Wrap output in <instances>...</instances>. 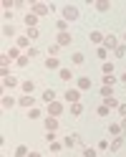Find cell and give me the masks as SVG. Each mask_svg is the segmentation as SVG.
Here are the masks:
<instances>
[{
	"mask_svg": "<svg viewBox=\"0 0 126 157\" xmlns=\"http://www.w3.org/2000/svg\"><path fill=\"white\" fill-rule=\"evenodd\" d=\"M121 132H124L121 124H111V127H109V134H113V137H121Z\"/></svg>",
	"mask_w": 126,
	"mask_h": 157,
	"instance_id": "obj_10",
	"label": "cell"
},
{
	"mask_svg": "<svg viewBox=\"0 0 126 157\" xmlns=\"http://www.w3.org/2000/svg\"><path fill=\"white\" fill-rule=\"evenodd\" d=\"M35 23H38V15L28 13V15H25V25H28V28H35Z\"/></svg>",
	"mask_w": 126,
	"mask_h": 157,
	"instance_id": "obj_8",
	"label": "cell"
},
{
	"mask_svg": "<svg viewBox=\"0 0 126 157\" xmlns=\"http://www.w3.org/2000/svg\"><path fill=\"white\" fill-rule=\"evenodd\" d=\"M78 89H81V91L91 89V78H88V76H81V78H78Z\"/></svg>",
	"mask_w": 126,
	"mask_h": 157,
	"instance_id": "obj_7",
	"label": "cell"
},
{
	"mask_svg": "<svg viewBox=\"0 0 126 157\" xmlns=\"http://www.w3.org/2000/svg\"><path fill=\"white\" fill-rule=\"evenodd\" d=\"M81 112H83V106H81V104H71V114H73V117H78Z\"/></svg>",
	"mask_w": 126,
	"mask_h": 157,
	"instance_id": "obj_23",
	"label": "cell"
},
{
	"mask_svg": "<svg viewBox=\"0 0 126 157\" xmlns=\"http://www.w3.org/2000/svg\"><path fill=\"white\" fill-rule=\"evenodd\" d=\"M83 157H99V155H96L93 147H83Z\"/></svg>",
	"mask_w": 126,
	"mask_h": 157,
	"instance_id": "obj_24",
	"label": "cell"
},
{
	"mask_svg": "<svg viewBox=\"0 0 126 157\" xmlns=\"http://www.w3.org/2000/svg\"><path fill=\"white\" fill-rule=\"evenodd\" d=\"M33 89H35L33 81H25V84H23V91H25V94H33Z\"/></svg>",
	"mask_w": 126,
	"mask_h": 157,
	"instance_id": "obj_22",
	"label": "cell"
},
{
	"mask_svg": "<svg viewBox=\"0 0 126 157\" xmlns=\"http://www.w3.org/2000/svg\"><path fill=\"white\" fill-rule=\"evenodd\" d=\"M20 104H23V106H33V96H31V94L20 96Z\"/></svg>",
	"mask_w": 126,
	"mask_h": 157,
	"instance_id": "obj_18",
	"label": "cell"
},
{
	"mask_svg": "<svg viewBox=\"0 0 126 157\" xmlns=\"http://www.w3.org/2000/svg\"><path fill=\"white\" fill-rule=\"evenodd\" d=\"M43 99H45L48 104H53V101H56V91H53V89H45V91H43Z\"/></svg>",
	"mask_w": 126,
	"mask_h": 157,
	"instance_id": "obj_9",
	"label": "cell"
},
{
	"mask_svg": "<svg viewBox=\"0 0 126 157\" xmlns=\"http://www.w3.org/2000/svg\"><path fill=\"white\" fill-rule=\"evenodd\" d=\"M18 53H20V51H18V48H10V51H8L5 56H8V58H20V56H18Z\"/></svg>",
	"mask_w": 126,
	"mask_h": 157,
	"instance_id": "obj_29",
	"label": "cell"
},
{
	"mask_svg": "<svg viewBox=\"0 0 126 157\" xmlns=\"http://www.w3.org/2000/svg\"><path fill=\"white\" fill-rule=\"evenodd\" d=\"M91 41H93V43H101L103 36H101V33H91Z\"/></svg>",
	"mask_w": 126,
	"mask_h": 157,
	"instance_id": "obj_33",
	"label": "cell"
},
{
	"mask_svg": "<svg viewBox=\"0 0 126 157\" xmlns=\"http://www.w3.org/2000/svg\"><path fill=\"white\" fill-rule=\"evenodd\" d=\"M119 112H121V117L126 119V104H121V106H119Z\"/></svg>",
	"mask_w": 126,
	"mask_h": 157,
	"instance_id": "obj_37",
	"label": "cell"
},
{
	"mask_svg": "<svg viewBox=\"0 0 126 157\" xmlns=\"http://www.w3.org/2000/svg\"><path fill=\"white\" fill-rule=\"evenodd\" d=\"M28 157H41V152H31V155H28Z\"/></svg>",
	"mask_w": 126,
	"mask_h": 157,
	"instance_id": "obj_38",
	"label": "cell"
},
{
	"mask_svg": "<svg viewBox=\"0 0 126 157\" xmlns=\"http://www.w3.org/2000/svg\"><path fill=\"white\" fill-rule=\"evenodd\" d=\"M121 144H124V137H116V140L111 142V150L116 152V150H121Z\"/></svg>",
	"mask_w": 126,
	"mask_h": 157,
	"instance_id": "obj_16",
	"label": "cell"
},
{
	"mask_svg": "<svg viewBox=\"0 0 126 157\" xmlns=\"http://www.w3.org/2000/svg\"><path fill=\"white\" fill-rule=\"evenodd\" d=\"M103 76H113V63H103Z\"/></svg>",
	"mask_w": 126,
	"mask_h": 157,
	"instance_id": "obj_19",
	"label": "cell"
},
{
	"mask_svg": "<svg viewBox=\"0 0 126 157\" xmlns=\"http://www.w3.org/2000/svg\"><path fill=\"white\" fill-rule=\"evenodd\" d=\"M101 96H103V99H109V96H113V91H111V86H103V89H101Z\"/></svg>",
	"mask_w": 126,
	"mask_h": 157,
	"instance_id": "obj_25",
	"label": "cell"
},
{
	"mask_svg": "<svg viewBox=\"0 0 126 157\" xmlns=\"http://www.w3.org/2000/svg\"><path fill=\"white\" fill-rule=\"evenodd\" d=\"M3 36H15V28L13 25H5L3 28Z\"/></svg>",
	"mask_w": 126,
	"mask_h": 157,
	"instance_id": "obj_27",
	"label": "cell"
},
{
	"mask_svg": "<svg viewBox=\"0 0 126 157\" xmlns=\"http://www.w3.org/2000/svg\"><path fill=\"white\" fill-rule=\"evenodd\" d=\"M13 104H15V99H13V96H5V99H3V106H5V109H10Z\"/></svg>",
	"mask_w": 126,
	"mask_h": 157,
	"instance_id": "obj_26",
	"label": "cell"
},
{
	"mask_svg": "<svg viewBox=\"0 0 126 157\" xmlns=\"http://www.w3.org/2000/svg\"><path fill=\"white\" fill-rule=\"evenodd\" d=\"M96 8H99V10H109L111 3H103V0H101V3H96Z\"/></svg>",
	"mask_w": 126,
	"mask_h": 157,
	"instance_id": "obj_31",
	"label": "cell"
},
{
	"mask_svg": "<svg viewBox=\"0 0 126 157\" xmlns=\"http://www.w3.org/2000/svg\"><path fill=\"white\" fill-rule=\"evenodd\" d=\"M63 18L66 21H78V8L76 5H66L63 8Z\"/></svg>",
	"mask_w": 126,
	"mask_h": 157,
	"instance_id": "obj_2",
	"label": "cell"
},
{
	"mask_svg": "<svg viewBox=\"0 0 126 157\" xmlns=\"http://www.w3.org/2000/svg\"><path fill=\"white\" fill-rule=\"evenodd\" d=\"M45 129L48 132H56L58 129V119H56V117H45Z\"/></svg>",
	"mask_w": 126,
	"mask_h": 157,
	"instance_id": "obj_5",
	"label": "cell"
},
{
	"mask_svg": "<svg viewBox=\"0 0 126 157\" xmlns=\"http://www.w3.org/2000/svg\"><path fill=\"white\" fill-rule=\"evenodd\" d=\"M103 84L106 86H113L116 84V76H103Z\"/></svg>",
	"mask_w": 126,
	"mask_h": 157,
	"instance_id": "obj_28",
	"label": "cell"
},
{
	"mask_svg": "<svg viewBox=\"0 0 126 157\" xmlns=\"http://www.w3.org/2000/svg\"><path fill=\"white\" fill-rule=\"evenodd\" d=\"M15 157H28V147H25V144L15 147Z\"/></svg>",
	"mask_w": 126,
	"mask_h": 157,
	"instance_id": "obj_14",
	"label": "cell"
},
{
	"mask_svg": "<svg viewBox=\"0 0 126 157\" xmlns=\"http://www.w3.org/2000/svg\"><path fill=\"white\" fill-rule=\"evenodd\" d=\"M31 10H33V15H45V13H51V5H45V3H33Z\"/></svg>",
	"mask_w": 126,
	"mask_h": 157,
	"instance_id": "obj_3",
	"label": "cell"
},
{
	"mask_svg": "<svg viewBox=\"0 0 126 157\" xmlns=\"http://www.w3.org/2000/svg\"><path fill=\"white\" fill-rule=\"evenodd\" d=\"M116 56H119V58H124L126 56V46H119V48H116V51H113Z\"/></svg>",
	"mask_w": 126,
	"mask_h": 157,
	"instance_id": "obj_30",
	"label": "cell"
},
{
	"mask_svg": "<svg viewBox=\"0 0 126 157\" xmlns=\"http://www.w3.org/2000/svg\"><path fill=\"white\" fill-rule=\"evenodd\" d=\"M3 84H5V86H15V84H18V78H15V76H5V78H3Z\"/></svg>",
	"mask_w": 126,
	"mask_h": 157,
	"instance_id": "obj_21",
	"label": "cell"
},
{
	"mask_svg": "<svg viewBox=\"0 0 126 157\" xmlns=\"http://www.w3.org/2000/svg\"><path fill=\"white\" fill-rule=\"evenodd\" d=\"M63 144H66V147H76V144H81V147H83V142H81V137H78V134H68V137L63 140Z\"/></svg>",
	"mask_w": 126,
	"mask_h": 157,
	"instance_id": "obj_4",
	"label": "cell"
},
{
	"mask_svg": "<svg viewBox=\"0 0 126 157\" xmlns=\"http://www.w3.org/2000/svg\"><path fill=\"white\" fill-rule=\"evenodd\" d=\"M28 43H31V38H28V36H23V38H18V46H28Z\"/></svg>",
	"mask_w": 126,
	"mask_h": 157,
	"instance_id": "obj_34",
	"label": "cell"
},
{
	"mask_svg": "<svg viewBox=\"0 0 126 157\" xmlns=\"http://www.w3.org/2000/svg\"><path fill=\"white\" fill-rule=\"evenodd\" d=\"M58 76H61L63 81H71V78H73V71H71V68H61V74H58Z\"/></svg>",
	"mask_w": 126,
	"mask_h": 157,
	"instance_id": "obj_12",
	"label": "cell"
},
{
	"mask_svg": "<svg viewBox=\"0 0 126 157\" xmlns=\"http://www.w3.org/2000/svg\"><path fill=\"white\" fill-rule=\"evenodd\" d=\"M71 43V33H61L58 36V46H68Z\"/></svg>",
	"mask_w": 126,
	"mask_h": 157,
	"instance_id": "obj_11",
	"label": "cell"
},
{
	"mask_svg": "<svg viewBox=\"0 0 126 157\" xmlns=\"http://www.w3.org/2000/svg\"><path fill=\"white\" fill-rule=\"evenodd\" d=\"M103 46L116 51V48H119V43H116V36H106V38H103Z\"/></svg>",
	"mask_w": 126,
	"mask_h": 157,
	"instance_id": "obj_6",
	"label": "cell"
},
{
	"mask_svg": "<svg viewBox=\"0 0 126 157\" xmlns=\"http://www.w3.org/2000/svg\"><path fill=\"white\" fill-rule=\"evenodd\" d=\"M41 33H38V28H28V38H38Z\"/></svg>",
	"mask_w": 126,
	"mask_h": 157,
	"instance_id": "obj_32",
	"label": "cell"
},
{
	"mask_svg": "<svg viewBox=\"0 0 126 157\" xmlns=\"http://www.w3.org/2000/svg\"><path fill=\"white\" fill-rule=\"evenodd\" d=\"M61 112H63V106L58 104V101H53V104H51V117H58Z\"/></svg>",
	"mask_w": 126,
	"mask_h": 157,
	"instance_id": "obj_13",
	"label": "cell"
},
{
	"mask_svg": "<svg viewBox=\"0 0 126 157\" xmlns=\"http://www.w3.org/2000/svg\"><path fill=\"white\" fill-rule=\"evenodd\" d=\"M63 99L68 101V104H78V99H81V89H68L63 94Z\"/></svg>",
	"mask_w": 126,
	"mask_h": 157,
	"instance_id": "obj_1",
	"label": "cell"
},
{
	"mask_svg": "<svg viewBox=\"0 0 126 157\" xmlns=\"http://www.w3.org/2000/svg\"><path fill=\"white\" fill-rule=\"evenodd\" d=\"M28 58H31V56H20V58H18V66H25V63H28Z\"/></svg>",
	"mask_w": 126,
	"mask_h": 157,
	"instance_id": "obj_35",
	"label": "cell"
},
{
	"mask_svg": "<svg viewBox=\"0 0 126 157\" xmlns=\"http://www.w3.org/2000/svg\"><path fill=\"white\" fill-rule=\"evenodd\" d=\"M45 66H48V68H58V58H51V56H48V58H45Z\"/></svg>",
	"mask_w": 126,
	"mask_h": 157,
	"instance_id": "obj_20",
	"label": "cell"
},
{
	"mask_svg": "<svg viewBox=\"0 0 126 157\" xmlns=\"http://www.w3.org/2000/svg\"><path fill=\"white\" fill-rule=\"evenodd\" d=\"M103 106H109V109H113V106H121V104L116 101L113 96H109V99H103Z\"/></svg>",
	"mask_w": 126,
	"mask_h": 157,
	"instance_id": "obj_15",
	"label": "cell"
},
{
	"mask_svg": "<svg viewBox=\"0 0 126 157\" xmlns=\"http://www.w3.org/2000/svg\"><path fill=\"white\" fill-rule=\"evenodd\" d=\"M73 63H83V56L81 53H73Z\"/></svg>",
	"mask_w": 126,
	"mask_h": 157,
	"instance_id": "obj_36",
	"label": "cell"
},
{
	"mask_svg": "<svg viewBox=\"0 0 126 157\" xmlns=\"http://www.w3.org/2000/svg\"><path fill=\"white\" fill-rule=\"evenodd\" d=\"M121 78H124V81H126V74H124V76H121Z\"/></svg>",
	"mask_w": 126,
	"mask_h": 157,
	"instance_id": "obj_39",
	"label": "cell"
},
{
	"mask_svg": "<svg viewBox=\"0 0 126 157\" xmlns=\"http://www.w3.org/2000/svg\"><path fill=\"white\" fill-rule=\"evenodd\" d=\"M48 53H51V58H56L58 53H61V46H58V43H53L51 48H48Z\"/></svg>",
	"mask_w": 126,
	"mask_h": 157,
	"instance_id": "obj_17",
	"label": "cell"
}]
</instances>
